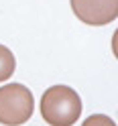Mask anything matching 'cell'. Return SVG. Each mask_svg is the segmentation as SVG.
Returning <instances> with one entry per match:
<instances>
[{"instance_id":"6da1fadb","label":"cell","mask_w":118,"mask_h":126,"mask_svg":"<svg viewBox=\"0 0 118 126\" xmlns=\"http://www.w3.org/2000/svg\"><path fill=\"white\" fill-rule=\"evenodd\" d=\"M82 114V100L69 85H53L41 98V116L49 126H73Z\"/></svg>"},{"instance_id":"7a4b0ae2","label":"cell","mask_w":118,"mask_h":126,"mask_svg":"<svg viewBox=\"0 0 118 126\" xmlns=\"http://www.w3.org/2000/svg\"><path fill=\"white\" fill-rule=\"evenodd\" d=\"M35 112V98L22 83H4L0 88V124L20 126Z\"/></svg>"},{"instance_id":"3957f363","label":"cell","mask_w":118,"mask_h":126,"mask_svg":"<svg viewBox=\"0 0 118 126\" xmlns=\"http://www.w3.org/2000/svg\"><path fill=\"white\" fill-rule=\"evenodd\" d=\"M71 8L82 22L92 27H102L116 20L118 0H71Z\"/></svg>"},{"instance_id":"277c9868","label":"cell","mask_w":118,"mask_h":126,"mask_svg":"<svg viewBox=\"0 0 118 126\" xmlns=\"http://www.w3.org/2000/svg\"><path fill=\"white\" fill-rule=\"evenodd\" d=\"M14 69H17V59H14L12 51L8 49V47L0 45V81L10 79Z\"/></svg>"},{"instance_id":"5b68a950","label":"cell","mask_w":118,"mask_h":126,"mask_svg":"<svg viewBox=\"0 0 118 126\" xmlns=\"http://www.w3.org/2000/svg\"><path fill=\"white\" fill-rule=\"evenodd\" d=\"M82 126H116V122L106 114H92L84 120Z\"/></svg>"}]
</instances>
